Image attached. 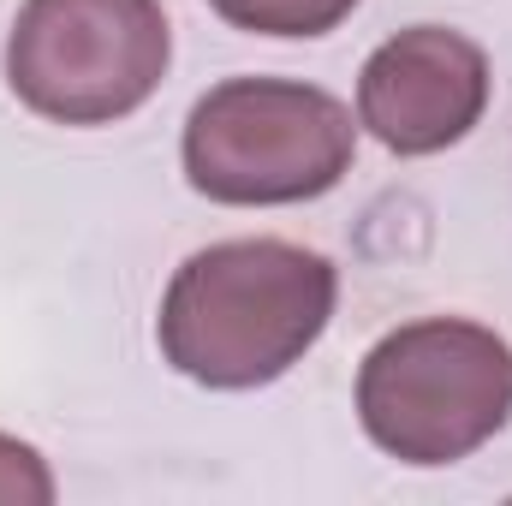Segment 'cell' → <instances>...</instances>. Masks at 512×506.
<instances>
[{"label": "cell", "mask_w": 512, "mask_h": 506, "mask_svg": "<svg viewBox=\"0 0 512 506\" xmlns=\"http://www.w3.org/2000/svg\"><path fill=\"white\" fill-rule=\"evenodd\" d=\"M185 179L227 209L328 197L358 155L352 108L298 78H227L185 120Z\"/></svg>", "instance_id": "obj_3"}, {"label": "cell", "mask_w": 512, "mask_h": 506, "mask_svg": "<svg viewBox=\"0 0 512 506\" xmlns=\"http://www.w3.org/2000/svg\"><path fill=\"white\" fill-rule=\"evenodd\" d=\"M358 423L399 465H459L512 423V346L465 316L405 322L358 364Z\"/></svg>", "instance_id": "obj_2"}, {"label": "cell", "mask_w": 512, "mask_h": 506, "mask_svg": "<svg viewBox=\"0 0 512 506\" xmlns=\"http://www.w3.org/2000/svg\"><path fill=\"white\" fill-rule=\"evenodd\" d=\"M54 501V471L42 453L18 435H0V506H48Z\"/></svg>", "instance_id": "obj_7"}, {"label": "cell", "mask_w": 512, "mask_h": 506, "mask_svg": "<svg viewBox=\"0 0 512 506\" xmlns=\"http://www.w3.org/2000/svg\"><path fill=\"white\" fill-rule=\"evenodd\" d=\"M340 274L292 239H221L185 256L161 292V358L197 387H268L328 334Z\"/></svg>", "instance_id": "obj_1"}, {"label": "cell", "mask_w": 512, "mask_h": 506, "mask_svg": "<svg viewBox=\"0 0 512 506\" xmlns=\"http://www.w3.org/2000/svg\"><path fill=\"white\" fill-rule=\"evenodd\" d=\"M173 60L161 0H24L6 36L12 96L54 126L137 114Z\"/></svg>", "instance_id": "obj_4"}, {"label": "cell", "mask_w": 512, "mask_h": 506, "mask_svg": "<svg viewBox=\"0 0 512 506\" xmlns=\"http://www.w3.org/2000/svg\"><path fill=\"white\" fill-rule=\"evenodd\" d=\"M233 30H251V36H286V42H310V36H328L340 30L358 0H209Z\"/></svg>", "instance_id": "obj_6"}, {"label": "cell", "mask_w": 512, "mask_h": 506, "mask_svg": "<svg viewBox=\"0 0 512 506\" xmlns=\"http://www.w3.org/2000/svg\"><path fill=\"white\" fill-rule=\"evenodd\" d=\"M489 54L447 24L387 36L358 72V126L393 155H441L489 108Z\"/></svg>", "instance_id": "obj_5"}]
</instances>
